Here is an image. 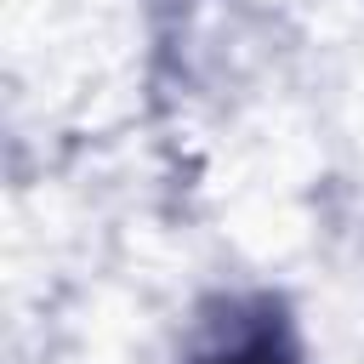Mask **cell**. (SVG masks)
I'll list each match as a JSON object with an SVG mask.
<instances>
[{
	"label": "cell",
	"mask_w": 364,
	"mask_h": 364,
	"mask_svg": "<svg viewBox=\"0 0 364 364\" xmlns=\"http://www.w3.org/2000/svg\"><path fill=\"white\" fill-rule=\"evenodd\" d=\"M188 364H301V358H296L290 324L267 301H256V307H228V318L205 330Z\"/></svg>",
	"instance_id": "6da1fadb"
}]
</instances>
